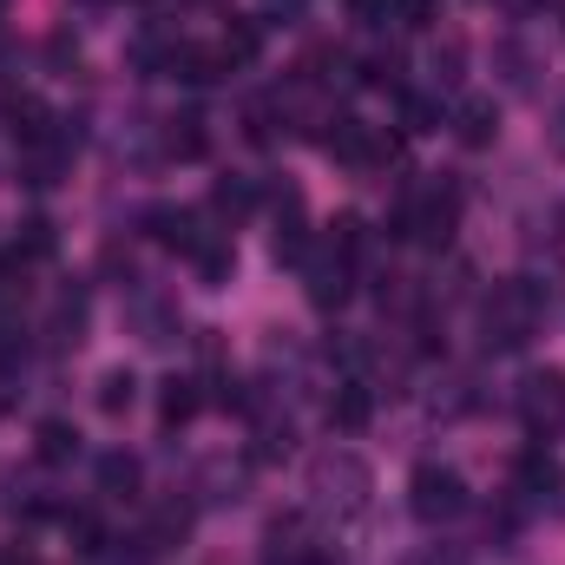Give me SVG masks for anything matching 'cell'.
<instances>
[{
  "label": "cell",
  "mask_w": 565,
  "mask_h": 565,
  "mask_svg": "<svg viewBox=\"0 0 565 565\" xmlns=\"http://www.w3.org/2000/svg\"><path fill=\"white\" fill-rule=\"evenodd\" d=\"M559 487H565V473L546 447H526V454L513 460V500H520V507H546Z\"/></svg>",
  "instance_id": "9"
},
{
  "label": "cell",
  "mask_w": 565,
  "mask_h": 565,
  "mask_svg": "<svg viewBox=\"0 0 565 565\" xmlns=\"http://www.w3.org/2000/svg\"><path fill=\"white\" fill-rule=\"evenodd\" d=\"M99 493L132 500V493H139V460H132V454H99Z\"/></svg>",
  "instance_id": "25"
},
{
  "label": "cell",
  "mask_w": 565,
  "mask_h": 565,
  "mask_svg": "<svg viewBox=\"0 0 565 565\" xmlns=\"http://www.w3.org/2000/svg\"><path fill=\"white\" fill-rule=\"evenodd\" d=\"M447 126H454V139H460V145H473V151H480V145L500 139V106H493L487 93H473V99H460V106H454V119H447Z\"/></svg>",
  "instance_id": "12"
},
{
  "label": "cell",
  "mask_w": 565,
  "mask_h": 565,
  "mask_svg": "<svg viewBox=\"0 0 565 565\" xmlns=\"http://www.w3.org/2000/svg\"><path fill=\"white\" fill-rule=\"evenodd\" d=\"M369 493H375V473L355 447H322L309 460V507L329 513V520H362L369 513Z\"/></svg>",
  "instance_id": "2"
},
{
  "label": "cell",
  "mask_w": 565,
  "mask_h": 565,
  "mask_svg": "<svg viewBox=\"0 0 565 565\" xmlns=\"http://www.w3.org/2000/svg\"><path fill=\"white\" fill-rule=\"evenodd\" d=\"M33 454H40L46 467L79 460V427H73V422H40V434H33Z\"/></svg>",
  "instance_id": "22"
},
{
  "label": "cell",
  "mask_w": 565,
  "mask_h": 565,
  "mask_svg": "<svg viewBox=\"0 0 565 565\" xmlns=\"http://www.w3.org/2000/svg\"><path fill=\"white\" fill-rule=\"evenodd\" d=\"M132 402H139V375H132V369H106V375H99V408H106V415H126Z\"/></svg>",
  "instance_id": "26"
},
{
  "label": "cell",
  "mask_w": 565,
  "mask_h": 565,
  "mask_svg": "<svg viewBox=\"0 0 565 565\" xmlns=\"http://www.w3.org/2000/svg\"><path fill=\"white\" fill-rule=\"evenodd\" d=\"M217 73H231L211 46H198V40H178V53H171V79H184V86H211Z\"/></svg>",
  "instance_id": "21"
},
{
  "label": "cell",
  "mask_w": 565,
  "mask_h": 565,
  "mask_svg": "<svg viewBox=\"0 0 565 565\" xmlns=\"http://www.w3.org/2000/svg\"><path fill=\"white\" fill-rule=\"evenodd\" d=\"M302 7H309V0H264V20H270V26H296Z\"/></svg>",
  "instance_id": "31"
},
{
  "label": "cell",
  "mask_w": 565,
  "mask_h": 565,
  "mask_svg": "<svg viewBox=\"0 0 565 565\" xmlns=\"http://www.w3.org/2000/svg\"><path fill=\"white\" fill-rule=\"evenodd\" d=\"M257 53H264V20L231 13V26H224V40H217V60H224V66H250Z\"/></svg>",
  "instance_id": "20"
},
{
  "label": "cell",
  "mask_w": 565,
  "mask_h": 565,
  "mask_svg": "<svg viewBox=\"0 0 565 565\" xmlns=\"http://www.w3.org/2000/svg\"><path fill=\"white\" fill-rule=\"evenodd\" d=\"M427 66H434V86H454V79H460V40H440Z\"/></svg>",
  "instance_id": "30"
},
{
  "label": "cell",
  "mask_w": 565,
  "mask_h": 565,
  "mask_svg": "<svg viewBox=\"0 0 565 565\" xmlns=\"http://www.w3.org/2000/svg\"><path fill=\"white\" fill-rule=\"evenodd\" d=\"M349 289H355V264H349V257H335L329 244H316V250L302 257V296H309L316 309H342Z\"/></svg>",
  "instance_id": "5"
},
{
  "label": "cell",
  "mask_w": 565,
  "mask_h": 565,
  "mask_svg": "<svg viewBox=\"0 0 565 565\" xmlns=\"http://www.w3.org/2000/svg\"><path fill=\"white\" fill-rule=\"evenodd\" d=\"M467 507H473V500H467V480H460L454 467H440V460L415 467V480H408V513H415L422 526H454Z\"/></svg>",
  "instance_id": "4"
},
{
  "label": "cell",
  "mask_w": 565,
  "mask_h": 565,
  "mask_svg": "<svg viewBox=\"0 0 565 565\" xmlns=\"http://www.w3.org/2000/svg\"><path fill=\"white\" fill-rule=\"evenodd\" d=\"M0 13H7V0H0Z\"/></svg>",
  "instance_id": "34"
},
{
  "label": "cell",
  "mask_w": 565,
  "mask_h": 565,
  "mask_svg": "<svg viewBox=\"0 0 565 565\" xmlns=\"http://www.w3.org/2000/svg\"><path fill=\"white\" fill-rule=\"evenodd\" d=\"M296 454V422L277 415V408H257V427H250V460H289Z\"/></svg>",
  "instance_id": "14"
},
{
  "label": "cell",
  "mask_w": 565,
  "mask_h": 565,
  "mask_svg": "<svg viewBox=\"0 0 565 565\" xmlns=\"http://www.w3.org/2000/svg\"><path fill=\"white\" fill-rule=\"evenodd\" d=\"M362 79H369V86H402V53H395V46H388V53H369V60H362Z\"/></svg>",
  "instance_id": "28"
},
{
  "label": "cell",
  "mask_w": 565,
  "mask_h": 565,
  "mask_svg": "<svg viewBox=\"0 0 565 565\" xmlns=\"http://www.w3.org/2000/svg\"><path fill=\"white\" fill-rule=\"evenodd\" d=\"M126 316H132V329H139L145 349H178V342H184V316H178L171 296H151V289H145V296H132Z\"/></svg>",
  "instance_id": "8"
},
{
  "label": "cell",
  "mask_w": 565,
  "mask_h": 565,
  "mask_svg": "<svg viewBox=\"0 0 565 565\" xmlns=\"http://www.w3.org/2000/svg\"><path fill=\"white\" fill-rule=\"evenodd\" d=\"M369 415H375L369 382H362V375H342V382H335V395H329V427L355 434V427H369Z\"/></svg>",
  "instance_id": "13"
},
{
  "label": "cell",
  "mask_w": 565,
  "mask_h": 565,
  "mask_svg": "<svg viewBox=\"0 0 565 565\" xmlns=\"http://www.w3.org/2000/svg\"><path fill=\"white\" fill-rule=\"evenodd\" d=\"M46 342H53V349H79V342H86V289H79V282H66V289L53 296Z\"/></svg>",
  "instance_id": "10"
},
{
  "label": "cell",
  "mask_w": 565,
  "mask_h": 565,
  "mask_svg": "<svg viewBox=\"0 0 565 565\" xmlns=\"http://www.w3.org/2000/svg\"><path fill=\"white\" fill-rule=\"evenodd\" d=\"M145 224H151V244H164V250H178V257H198V250L217 237V231H204V217H198L191 204H158Z\"/></svg>",
  "instance_id": "6"
},
{
  "label": "cell",
  "mask_w": 565,
  "mask_h": 565,
  "mask_svg": "<svg viewBox=\"0 0 565 565\" xmlns=\"http://www.w3.org/2000/svg\"><path fill=\"white\" fill-rule=\"evenodd\" d=\"M191 264H198V282H204V289H224V282L237 277V250H231V237H211Z\"/></svg>",
  "instance_id": "24"
},
{
  "label": "cell",
  "mask_w": 565,
  "mask_h": 565,
  "mask_svg": "<svg viewBox=\"0 0 565 565\" xmlns=\"http://www.w3.org/2000/svg\"><path fill=\"white\" fill-rule=\"evenodd\" d=\"M191 520H198V507H191V500H164V507H158V513L145 520V533H139V540L151 546V553H164V546H184Z\"/></svg>",
  "instance_id": "16"
},
{
  "label": "cell",
  "mask_w": 565,
  "mask_h": 565,
  "mask_svg": "<svg viewBox=\"0 0 565 565\" xmlns=\"http://www.w3.org/2000/svg\"><path fill=\"white\" fill-rule=\"evenodd\" d=\"M13 257H20V264L53 257V224H46V217H26V224H20V237H13Z\"/></svg>",
  "instance_id": "27"
},
{
  "label": "cell",
  "mask_w": 565,
  "mask_h": 565,
  "mask_svg": "<svg viewBox=\"0 0 565 565\" xmlns=\"http://www.w3.org/2000/svg\"><path fill=\"white\" fill-rule=\"evenodd\" d=\"M158 145H164V158H204V119L198 113H184V119H164V132H158Z\"/></svg>",
  "instance_id": "23"
},
{
  "label": "cell",
  "mask_w": 565,
  "mask_h": 565,
  "mask_svg": "<svg viewBox=\"0 0 565 565\" xmlns=\"http://www.w3.org/2000/svg\"><path fill=\"white\" fill-rule=\"evenodd\" d=\"M493 73H500L507 93H533V86H540V60H533L526 40H500V46H493Z\"/></svg>",
  "instance_id": "15"
},
{
  "label": "cell",
  "mask_w": 565,
  "mask_h": 565,
  "mask_svg": "<svg viewBox=\"0 0 565 565\" xmlns=\"http://www.w3.org/2000/svg\"><path fill=\"white\" fill-rule=\"evenodd\" d=\"M454 224H460V191H454V184H408L402 204H395V217H388V237H395V244H427V250H440V244L454 237Z\"/></svg>",
  "instance_id": "3"
},
{
  "label": "cell",
  "mask_w": 565,
  "mask_h": 565,
  "mask_svg": "<svg viewBox=\"0 0 565 565\" xmlns=\"http://www.w3.org/2000/svg\"><path fill=\"white\" fill-rule=\"evenodd\" d=\"M546 309H553V282H540V277L493 282L487 302H480V342H487L493 355H513V349H526V342L540 335Z\"/></svg>",
  "instance_id": "1"
},
{
  "label": "cell",
  "mask_w": 565,
  "mask_h": 565,
  "mask_svg": "<svg viewBox=\"0 0 565 565\" xmlns=\"http://www.w3.org/2000/svg\"><path fill=\"white\" fill-rule=\"evenodd\" d=\"M46 53H53V66H79V46H73L66 33H53V40H46Z\"/></svg>",
  "instance_id": "32"
},
{
  "label": "cell",
  "mask_w": 565,
  "mask_h": 565,
  "mask_svg": "<svg viewBox=\"0 0 565 565\" xmlns=\"http://www.w3.org/2000/svg\"><path fill=\"white\" fill-rule=\"evenodd\" d=\"M191 493H198L204 507H237V500H244V467H231V460H204Z\"/></svg>",
  "instance_id": "18"
},
{
  "label": "cell",
  "mask_w": 565,
  "mask_h": 565,
  "mask_svg": "<svg viewBox=\"0 0 565 565\" xmlns=\"http://www.w3.org/2000/svg\"><path fill=\"white\" fill-rule=\"evenodd\" d=\"M520 415H526L533 434H553L565 422V375L559 369H540V375L520 382Z\"/></svg>",
  "instance_id": "7"
},
{
  "label": "cell",
  "mask_w": 565,
  "mask_h": 565,
  "mask_svg": "<svg viewBox=\"0 0 565 565\" xmlns=\"http://www.w3.org/2000/svg\"><path fill=\"white\" fill-rule=\"evenodd\" d=\"M0 565H40V559H33L26 546H7V553H0Z\"/></svg>",
  "instance_id": "33"
},
{
  "label": "cell",
  "mask_w": 565,
  "mask_h": 565,
  "mask_svg": "<svg viewBox=\"0 0 565 565\" xmlns=\"http://www.w3.org/2000/svg\"><path fill=\"white\" fill-rule=\"evenodd\" d=\"M309 546H316V533H309L302 513H277V520L264 526V565H296Z\"/></svg>",
  "instance_id": "11"
},
{
  "label": "cell",
  "mask_w": 565,
  "mask_h": 565,
  "mask_svg": "<svg viewBox=\"0 0 565 565\" xmlns=\"http://www.w3.org/2000/svg\"><path fill=\"white\" fill-rule=\"evenodd\" d=\"M402 119H408V132H434L440 126V106L422 99V93H402Z\"/></svg>",
  "instance_id": "29"
},
{
  "label": "cell",
  "mask_w": 565,
  "mask_h": 565,
  "mask_svg": "<svg viewBox=\"0 0 565 565\" xmlns=\"http://www.w3.org/2000/svg\"><path fill=\"white\" fill-rule=\"evenodd\" d=\"M211 211H217L224 224H244V217L257 211V178H244V171L217 178V184H211Z\"/></svg>",
  "instance_id": "19"
},
{
  "label": "cell",
  "mask_w": 565,
  "mask_h": 565,
  "mask_svg": "<svg viewBox=\"0 0 565 565\" xmlns=\"http://www.w3.org/2000/svg\"><path fill=\"white\" fill-rule=\"evenodd\" d=\"M198 408H204V382H191V375H171V382H158V422H164V427L198 422Z\"/></svg>",
  "instance_id": "17"
}]
</instances>
